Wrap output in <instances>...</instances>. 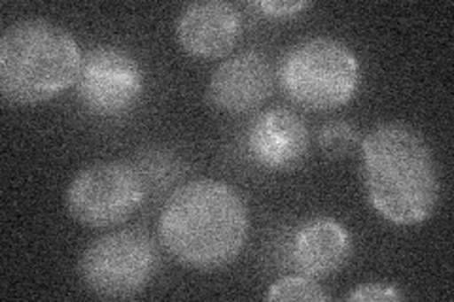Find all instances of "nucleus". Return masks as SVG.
Segmentation results:
<instances>
[{"instance_id":"9","label":"nucleus","mask_w":454,"mask_h":302,"mask_svg":"<svg viewBox=\"0 0 454 302\" xmlns=\"http://www.w3.org/2000/svg\"><path fill=\"white\" fill-rule=\"evenodd\" d=\"M273 93V70L267 57L243 51L223 61L208 81V98L218 110L247 113L260 108Z\"/></svg>"},{"instance_id":"5","label":"nucleus","mask_w":454,"mask_h":302,"mask_svg":"<svg viewBox=\"0 0 454 302\" xmlns=\"http://www.w3.org/2000/svg\"><path fill=\"white\" fill-rule=\"evenodd\" d=\"M158 267L153 240L137 228H123L91 242L80 257L83 285L103 298H131L145 291Z\"/></svg>"},{"instance_id":"6","label":"nucleus","mask_w":454,"mask_h":302,"mask_svg":"<svg viewBox=\"0 0 454 302\" xmlns=\"http://www.w3.org/2000/svg\"><path fill=\"white\" fill-rule=\"evenodd\" d=\"M146 182L142 172L123 161H103L80 170L67 190L73 218L93 228L120 225L142 206Z\"/></svg>"},{"instance_id":"3","label":"nucleus","mask_w":454,"mask_h":302,"mask_svg":"<svg viewBox=\"0 0 454 302\" xmlns=\"http://www.w3.org/2000/svg\"><path fill=\"white\" fill-rule=\"evenodd\" d=\"M83 53L67 28L23 19L0 38V93L13 105H38L61 95L80 76Z\"/></svg>"},{"instance_id":"4","label":"nucleus","mask_w":454,"mask_h":302,"mask_svg":"<svg viewBox=\"0 0 454 302\" xmlns=\"http://www.w3.org/2000/svg\"><path fill=\"white\" fill-rule=\"evenodd\" d=\"M278 83L292 103L307 110H335L354 98L362 80L360 61L330 36L297 42L278 63Z\"/></svg>"},{"instance_id":"2","label":"nucleus","mask_w":454,"mask_h":302,"mask_svg":"<svg viewBox=\"0 0 454 302\" xmlns=\"http://www.w3.org/2000/svg\"><path fill=\"white\" fill-rule=\"evenodd\" d=\"M364 183L369 203L387 221L417 225L439 200L434 153L420 133L403 123H382L362 142Z\"/></svg>"},{"instance_id":"1","label":"nucleus","mask_w":454,"mask_h":302,"mask_svg":"<svg viewBox=\"0 0 454 302\" xmlns=\"http://www.w3.org/2000/svg\"><path fill=\"white\" fill-rule=\"evenodd\" d=\"M160 240L175 261L215 270L245 250L250 215L245 198L218 180H193L167 198L158 223Z\"/></svg>"},{"instance_id":"13","label":"nucleus","mask_w":454,"mask_h":302,"mask_svg":"<svg viewBox=\"0 0 454 302\" xmlns=\"http://www.w3.org/2000/svg\"><path fill=\"white\" fill-rule=\"evenodd\" d=\"M356 140H358L356 128H354L352 123L343 120L330 121L328 125H324L318 136L320 148L332 157H343L350 153Z\"/></svg>"},{"instance_id":"14","label":"nucleus","mask_w":454,"mask_h":302,"mask_svg":"<svg viewBox=\"0 0 454 302\" xmlns=\"http://www.w3.org/2000/svg\"><path fill=\"white\" fill-rule=\"evenodd\" d=\"M403 293L392 283H364L354 287L347 300H402Z\"/></svg>"},{"instance_id":"11","label":"nucleus","mask_w":454,"mask_h":302,"mask_svg":"<svg viewBox=\"0 0 454 302\" xmlns=\"http://www.w3.org/2000/svg\"><path fill=\"white\" fill-rule=\"evenodd\" d=\"M352 253V238L345 225L332 218L307 221L295 233L292 257L301 275L322 280L343 268Z\"/></svg>"},{"instance_id":"10","label":"nucleus","mask_w":454,"mask_h":302,"mask_svg":"<svg viewBox=\"0 0 454 302\" xmlns=\"http://www.w3.org/2000/svg\"><path fill=\"white\" fill-rule=\"evenodd\" d=\"M243 33L239 10L223 0L195 3L176 19L178 44L193 57L218 59L230 53Z\"/></svg>"},{"instance_id":"8","label":"nucleus","mask_w":454,"mask_h":302,"mask_svg":"<svg viewBox=\"0 0 454 302\" xmlns=\"http://www.w3.org/2000/svg\"><path fill=\"white\" fill-rule=\"evenodd\" d=\"M247 146L252 159L267 170H292L309 155L310 135L301 116L288 108L262 112L248 127Z\"/></svg>"},{"instance_id":"15","label":"nucleus","mask_w":454,"mask_h":302,"mask_svg":"<svg viewBox=\"0 0 454 302\" xmlns=\"http://www.w3.org/2000/svg\"><path fill=\"white\" fill-rule=\"evenodd\" d=\"M254 6L262 10L265 16L292 18L310 8L312 3H307V0H262V3H255Z\"/></svg>"},{"instance_id":"12","label":"nucleus","mask_w":454,"mask_h":302,"mask_svg":"<svg viewBox=\"0 0 454 302\" xmlns=\"http://www.w3.org/2000/svg\"><path fill=\"white\" fill-rule=\"evenodd\" d=\"M267 300H330V295L305 275L284 276L277 280L267 291Z\"/></svg>"},{"instance_id":"7","label":"nucleus","mask_w":454,"mask_h":302,"mask_svg":"<svg viewBox=\"0 0 454 302\" xmlns=\"http://www.w3.org/2000/svg\"><path fill=\"white\" fill-rule=\"evenodd\" d=\"M78 97L95 116L116 118L129 112L145 89V74L131 53L116 46H97L83 55Z\"/></svg>"}]
</instances>
